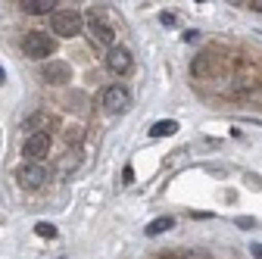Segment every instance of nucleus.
I'll use <instances>...</instances> for the list:
<instances>
[{
    "label": "nucleus",
    "instance_id": "6ab92c4d",
    "mask_svg": "<svg viewBox=\"0 0 262 259\" xmlns=\"http://www.w3.org/2000/svg\"><path fill=\"white\" fill-rule=\"evenodd\" d=\"M250 253H253L256 259H262V244H253V247H250Z\"/></svg>",
    "mask_w": 262,
    "mask_h": 259
},
{
    "label": "nucleus",
    "instance_id": "1a4fd4ad",
    "mask_svg": "<svg viewBox=\"0 0 262 259\" xmlns=\"http://www.w3.org/2000/svg\"><path fill=\"white\" fill-rule=\"evenodd\" d=\"M175 228V219L172 215H159V219H153V222H147V238H159V234H166V231H172Z\"/></svg>",
    "mask_w": 262,
    "mask_h": 259
},
{
    "label": "nucleus",
    "instance_id": "4be33fe9",
    "mask_svg": "<svg viewBox=\"0 0 262 259\" xmlns=\"http://www.w3.org/2000/svg\"><path fill=\"white\" fill-rule=\"evenodd\" d=\"M166 259H181V256H166Z\"/></svg>",
    "mask_w": 262,
    "mask_h": 259
},
{
    "label": "nucleus",
    "instance_id": "4468645a",
    "mask_svg": "<svg viewBox=\"0 0 262 259\" xmlns=\"http://www.w3.org/2000/svg\"><path fill=\"white\" fill-rule=\"evenodd\" d=\"M234 225H237V228H256V219L253 215H237Z\"/></svg>",
    "mask_w": 262,
    "mask_h": 259
},
{
    "label": "nucleus",
    "instance_id": "412c9836",
    "mask_svg": "<svg viewBox=\"0 0 262 259\" xmlns=\"http://www.w3.org/2000/svg\"><path fill=\"white\" fill-rule=\"evenodd\" d=\"M0 84H7V72H4V66H0Z\"/></svg>",
    "mask_w": 262,
    "mask_h": 259
},
{
    "label": "nucleus",
    "instance_id": "f3484780",
    "mask_svg": "<svg viewBox=\"0 0 262 259\" xmlns=\"http://www.w3.org/2000/svg\"><path fill=\"white\" fill-rule=\"evenodd\" d=\"M159 22H162V25H175V16H172V13H162Z\"/></svg>",
    "mask_w": 262,
    "mask_h": 259
},
{
    "label": "nucleus",
    "instance_id": "ddd939ff",
    "mask_svg": "<svg viewBox=\"0 0 262 259\" xmlns=\"http://www.w3.org/2000/svg\"><path fill=\"white\" fill-rule=\"evenodd\" d=\"M35 234H38V238H47V241H53L59 231H56V225H50V222H38V225H35Z\"/></svg>",
    "mask_w": 262,
    "mask_h": 259
},
{
    "label": "nucleus",
    "instance_id": "f8f14e48",
    "mask_svg": "<svg viewBox=\"0 0 262 259\" xmlns=\"http://www.w3.org/2000/svg\"><path fill=\"white\" fill-rule=\"evenodd\" d=\"M190 72H193L196 78H206V75H209V56H196V59L190 62Z\"/></svg>",
    "mask_w": 262,
    "mask_h": 259
},
{
    "label": "nucleus",
    "instance_id": "2eb2a0df",
    "mask_svg": "<svg viewBox=\"0 0 262 259\" xmlns=\"http://www.w3.org/2000/svg\"><path fill=\"white\" fill-rule=\"evenodd\" d=\"M41 122H44V116H41V113H38V116H31V119L25 122V132H31V128H38Z\"/></svg>",
    "mask_w": 262,
    "mask_h": 259
},
{
    "label": "nucleus",
    "instance_id": "39448f33",
    "mask_svg": "<svg viewBox=\"0 0 262 259\" xmlns=\"http://www.w3.org/2000/svg\"><path fill=\"white\" fill-rule=\"evenodd\" d=\"M25 156L31 159V163H41V159L50 153V135L47 132H31L28 138H25Z\"/></svg>",
    "mask_w": 262,
    "mask_h": 259
},
{
    "label": "nucleus",
    "instance_id": "f257e3e1",
    "mask_svg": "<svg viewBox=\"0 0 262 259\" xmlns=\"http://www.w3.org/2000/svg\"><path fill=\"white\" fill-rule=\"evenodd\" d=\"M50 31L59 38H78L84 31V19L78 10H56L50 16Z\"/></svg>",
    "mask_w": 262,
    "mask_h": 259
},
{
    "label": "nucleus",
    "instance_id": "aec40b11",
    "mask_svg": "<svg viewBox=\"0 0 262 259\" xmlns=\"http://www.w3.org/2000/svg\"><path fill=\"white\" fill-rule=\"evenodd\" d=\"M247 7H250V10H256V13H262V0H250Z\"/></svg>",
    "mask_w": 262,
    "mask_h": 259
},
{
    "label": "nucleus",
    "instance_id": "0eeeda50",
    "mask_svg": "<svg viewBox=\"0 0 262 259\" xmlns=\"http://www.w3.org/2000/svg\"><path fill=\"white\" fill-rule=\"evenodd\" d=\"M41 75H44L47 84H66V81H72V66L62 62V59H47Z\"/></svg>",
    "mask_w": 262,
    "mask_h": 259
},
{
    "label": "nucleus",
    "instance_id": "6e6552de",
    "mask_svg": "<svg viewBox=\"0 0 262 259\" xmlns=\"http://www.w3.org/2000/svg\"><path fill=\"white\" fill-rule=\"evenodd\" d=\"M131 62H135V59H131V50L128 47H113L110 53H106V69L113 72V75H125V72H131Z\"/></svg>",
    "mask_w": 262,
    "mask_h": 259
},
{
    "label": "nucleus",
    "instance_id": "dca6fc26",
    "mask_svg": "<svg viewBox=\"0 0 262 259\" xmlns=\"http://www.w3.org/2000/svg\"><path fill=\"white\" fill-rule=\"evenodd\" d=\"M122 184H135V169H131V166H125V172H122Z\"/></svg>",
    "mask_w": 262,
    "mask_h": 259
},
{
    "label": "nucleus",
    "instance_id": "9d476101",
    "mask_svg": "<svg viewBox=\"0 0 262 259\" xmlns=\"http://www.w3.org/2000/svg\"><path fill=\"white\" fill-rule=\"evenodd\" d=\"M22 13H28V16H47L56 4H53V0H22Z\"/></svg>",
    "mask_w": 262,
    "mask_h": 259
},
{
    "label": "nucleus",
    "instance_id": "f03ea898",
    "mask_svg": "<svg viewBox=\"0 0 262 259\" xmlns=\"http://www.w3.org/2000/svg\"><path fill=\"white\" fill-rule=\"evenodd\" d=\"M53 50H56V44L47 31H28L22 38V53L28 59H47V56H53Z\"/></svg>",
    "mask_w": 262,
    "mask_h": 259
},
{
    "label": "nucleus",
    "instance_id": "a211bd4d",
    "mask_svg": "<svg viewBox=\"0 0 262 259\" xmlns=\"http://www.w3.org/2000/svg\"><path fill=\"white\" fill-rule=\"evenodd\" d=\"M184 41H187V44H190V41H200V31H187Z\"/></svg>",
    "mask_w": 262,
    "mask_h": 259
},
{
    "label": "nucleus",
    "instance_id": "20e7f679",
    "mask_svg": "<svg viewBox=\"0 0 262 259\" xmlns=\"http://www.w3.org/2000/svg\"><path fill=\"white\" fill-rule=\"evenodd\" d=\"M128 106H131V94H128L122 84H110V88L103 91V110H106V113L116 116V113H125Z\"/></svg>",
    "mask_w": 262,
    "mask_h": 259
},
{
    "label": "nucleus",
    "instance_id": "7ed1b4c3",
    "mask_svg": "<svg viewBox=\"0 0 262 259\" xmlns=\"http://www.w3.org/2000/svg\"><path fill=\"white\" fill-rule=\"evenodd\" d=\"M47 178H50V175H47V169H44L41 163H25V166H19V172H16V181H19L22 187H28V190H38Z\"/></svg>",
    "mask_w": 262,
    "mask_h": 259
},
{
    "label": "nucleus",
    "instance_id": "423d86ee",
    "mask_svg": "<svg viewBox=\"0 0 262 259\" xmlns=\"http://www.w3.org/2000/svg\"><path fill=\"white\" fill-rule=\"evenodd\" d=\"M88 31H91V38H94V44H97V47H106V50H113V47H116V31H113L103 19L91 16V19H88Z\"/></svg>",
    "mask_w": 262,
    "mask_h": 259
},
{
    "label": "nucleus",
    "instance_id": "9b49d317",
    "mask_svg": "<svg viewBox=\"0 0 262 259\" xmlns=\"http://www.w3.org/2000/svg\"><path fill=\"white\" fill-rule=\"evenodd\" d=\"M175 132H178V122H175V119H162V122H156V125L150 128L153 138H172Z\"/></svg>",
    "mask_w": 262,
    "mask_h": 259
}]
</instances>
